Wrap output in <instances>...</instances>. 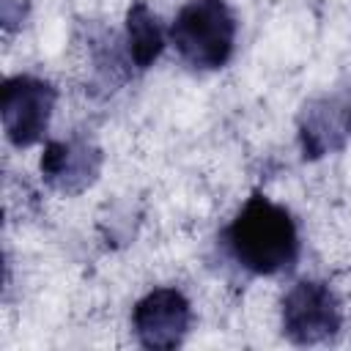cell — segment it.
I'll list each match as a JSON object with an SVG mask.
<instances>
[{
  "label": "cell",
  "instance_id": "cell-7",
  "mask_svg": "<svg viewBox=\"0 0 351 351\" xmlns=\"http://www.w3.org/2000/svg\"><path fill=\"white\" fill-rule=\"evenodd\" d=\"M99 167H101L99 148L82 140H69V143L52 140L41 156V176L47 178V184H52L66 195L85 189L99 176Z\"/></svg>",
  "mask_w": 351,
  "mask_h": 351
},
{
  "label": "cell",
  "instance_id": "cell-5",
  "mask_svg": "<svg viewBox=\"0 0 351 351\" xmlns=\"http://www.w3.org/2000/svg\"><path fill=\"white\" fill-rule=\"evenodd\" d=\"M192 310L178 288H154L132 313L134 335L145 348H176L189 332Z\"/></svg>",
  "mask_w": 351,
  "mask_h": 351
},
{
  "label": "cell",
  "instance_id": "cell-2",
  "mask_svg": "<svg viewBox=\"0 0 351 351\" xmlns=\"http://www.w3.org/2000/svg\"><path fill=\"white\" fill-rule=\"evenodd\" d=\"M170 38L195 69H222L236 44V16L225 0H189L173 22Z\"/></svg>",
  "mask_w": 351,
  "mask_h": 351
},
{
  "label": "cell",
  "instance_id": "cell-8",
  "mask_svg": "<svg viewBox=\"0 0 351 351\" xmlns=\"http://www.w3.org/2000/svg\"><path fill=\"white\" fill-rule=\"evenodd\" d=\"M126 44H129V58L137 69H148L162 55L165 36L159 19L143 0H134L126 11Z\"/></svg>",
  "mask_w": 351,
  "mask_h": 351
},
{
  "label": "cell",
  "instance_id": "cell-1",
  "mask_svg": "<svg viewBox=\"0 0 351 351\" xmlns=\"http://www.w3.org/2000/svg\"><path fill=\"white\" fill-rule=\"evenodd\" d=\"M233 258L255 274H277L293 266L299 255V230L293 217L263 195H252L228 228Z\"/></svg>",
  "mask_w": 351,
  "mask_h": 351
},
{
  "label": "cell",
  "instance_id": "cell-4",
  "mask_svg": "<svg viewBox=\"0 0 351 351\" xmlns=\"http://www.w3.org/2000/svg\"><path fill=\"white\" fill-rule=\"evenodd\" d=\"M55 88L38 77L19 74L5 80L3 85V129L14 145H33L47 132L52 107H55Z\"/></svg>",
  "mask_w": 351,
  "mask_h": 351
},
{
  "label": "cell",
  "instance_id": "cell-6",
  "mask_svg": "<svg viewBox=\"0 0 351 351\" xmlns=\"http://www.w3.org/2000/svg\"><path fill=\"white\" fill-rule=\"evenodd\" d=\"M351 137V88L324 93L304 104L299 118V143L304 159L326 156Z\"/></svg>",
  "mask_w": 351,
  "mask_h": 351
},
{
  "label": "cell",
  "instance_id": "cell-3",
  "mask_svg": "<svg viewBox=\"0 0 351 351\" xmlns=\"http://www.w3.org/2000/svg\"><path fill=\"white\" fill-rule=\"evenodd\" d=\"M343 324L340 302L329 285L299 280L282 299V332L302 346L329 340Z\"/></svg>",
  "mask_w": 351,
  "mask_h": 351
}]
</instances>
